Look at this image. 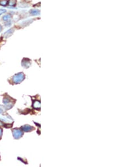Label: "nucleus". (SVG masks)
<instances>
[{"instance_id": "9d476101", "label": "nucleus", "mask_w": 127, "mask_h": 167, "mask_svg": "<svg viewBox=\"0 0 127 167\" xmlns=\"http://www.w3.org/2000/svg\"><path fill=\"white\" fill-rule=\"evenodd\" d=\"M8 1H6V0H1L0 1V5L1 6H6V5L7 4Z\"/></svg>"}, {"instance_id": "7ed1b4c3", "label": "nucleus", "mask_w": 127, "mask_h": 167, "mask_svg": "<svg viewBox=\"0 0 127 167\" xmlns=\"http://www.w3.org/2000/svg\"><path fill=\"white\" fill-rule=\"evenodd\" d=\"M22 65L25 68H28L30 65V60L28 59L24 58L22 60Z\"/></svg>"}, {"instance_id": "4468645a", "label": "nucleus", "mask_w": 127, "mask_h": 167, "mask_svg": "<svg viewBox=\"0 0 127 167\" xmlns=\"http://www.w3.org/2000/svg\"><path fill=\"white\" fill-rule=\"evenodd\" d=\"M2 30V27H1V25H0V32H1Z\"/></svg>"}, {"instance_id": "f257e3e1", "label": "nucleus", "mask_w": 127, "mask_h": 167, "mask_svg": "<svg viewBox=\"0 0 127 167\" xmlns=\"http://www.w3.org/2000/svg\"><path fill=\"white\" fill-rule=\"evenodd\" d=\"M25 78V75L23 73H19L15 74L13 78V80L14 83L19 84L21 83Z\"/></svg>"}, {"instance_id": "ddd939ff", "label": "nucleus", "mask_w": 127, "mask_h": 167, "mask_svg": "<svg viewBox=\"0 0 127 167\" xmlns=\"http://www.w3.org/2000/svg\"><path fill=\"white\" fill-rule=\"evenodd\" d=\"M2 129L0 128V139L2 137Z\"/></svg>"}, {"instance_id": "423d86ee", "label": "nucleus", "mask_w": 127, "mask_h": 167, "mask_svg": "<svg viewBox=\"0 0 127 167\" xmlns=\"http://www.w3.org/2000/svg\"><path fill=\"white\" fill-rule=\"evenodd\" d=\"M33 129H34L33 127L29 126V125H25V126H24L22 127V131H25V132H30Z\"/></svg>"}, {"instance_id": "1a4fd4ad", "label": "nucleus", "mask_w": 127, "mask_h": 167, "mask_svg": "<svg viewBox=\"0 0 127 167\" xmlns=\"http://www.w3.org/2000/svg\"><path fill=\"white\" fill-rule=\"evenodd\" d=\"M33 106L35 109H39L40 107V102L38 101H36L35 102L33 103Z\"/></svg>"}, {"instance_id": "6e6552de", "label": "nucleus", "mask_w": 127, "mask_h": 167, "mask_svg": "<svg viewBox=\"0 0 127 167\" xmlns=\"http://www.w3.org/2000/svg\"><path fill=\"white\" fill-rule=\"evenodd\" d=\"M7 3L8 6H15L16 3V0H9V1H8Z\"/></svg>"}, {"instance_id": "f8f14e48", "label": "nucleus", "mask_w": 127, "mask_h": 167, "mask_svg": "<svg viewBox=\"0 0 127 167\" xmlns=\"http://www.w3.org/2000/svg\"><path fill=\"white\" fill-rule=\"evenodd\" d=\"M6 10L5 9H0V15L2 14V13H6Z\"/></svg>"}, {"instance_id": "20e7f679", "label": "nucleus", "mask_w": 127, "mask_h": 167, "mask_svg": "<svg viewBox=\"0 0 127 167\" xmlns=\"http://www.w3.org/2000/svg\"><path fill=\"white\" fill-rule=\"evenodd\" d=\"M3 102L8 109H10L14 105V104H13V102H11L8 98H4L3 100Z\"/></svg>"}, {"instance_id": "39448f33", "label": "nucleus", "mask_w": 127, "mask_h": 167, "mask_svg": "<svg viewBox=\"0 0 127 167\" xmlns=\"http://www.w3.org/2000/svg\"><path fill=\"white\" fill-rule=\"evenodd\" d=\"M14 30L13 29H10L9 30H7V31L3 34V37H4L5 38H8V37H10L13 34Z\"/></svg>"}, {"instance_id": "0eeeda50", "label": "nucleus", "mask_w": 127, "mask_h": 167, "mask_svg": "<svg viewBox=\"0 0 127 167\" xmlns=\"http://www.w3.org/2000/svg\"><path fill=\"white\" fill-rule=\"evenodd\" d=\"M30 14L32 15H38L40 14V11L37 9H33L30 11Z\"/></svg>"}, {"instance_id": "9b49d317", "label": "nucleus", "mask_w": 127, "mask_h": 167, "mask_svg": "<svg viewBox=\"0 0 127 167\" xmlns=\"http://www.w3.org/2000/svg\"><path fill=\"white\" fill-rule=\"evenodd\" d=\"M10 18H11V15H5V16L3 17V20H5V21H7V20L10 19Z\"/></svg>"}, {"instance_id": "f03ea898", "label": "nucleus", "mask_w": 127, "mask_h": 167, "mask_svg": "<svg viewBox=\"0 0 127 167\" xmlns=\"http://www.w3.org/2000/svg\"><path fill=\"white\" fill-rule=\"evenodd\" d=\"M13 134L14 137L15 139H19V138H20L23 136V133L22 130H20L19 129H17V128H15V129H14L13 130Z\"/></svg>"}]
</instances>
